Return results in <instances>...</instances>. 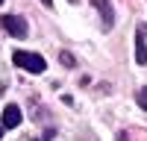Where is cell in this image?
Segmentation results:
<instances>
[{
    "label": "cell",
    "mask_w": 147,
    "mask_h": 141,
    "mask_svg": "<svg viewBox=\"0 0 147 141\" xmlns=\"http://www.w3.org/2000/svg\"><path fill=\"white\" fill-rule=\"evenodd\" d=\"M136 62L144 65L147 62V50H144V38H141V30H138V44H136Z\"/></svg>",
    "instance_id": "obj_5"
},
{
    "label": "cell",
    "mask_w": 147,
    "mask_h": 141,
    "mask_svg": "<svg viewBox=\"0 0 147 141\" xmlns=\"http://www.w3.org/2000/svg\"><path fill=\"white\" fill-rule=\"evenodd\" d=\"M138 106H141V109H147V85L138 91Z\"/></svg>",
    "instance_id": "obj_6"
},
{
    "label": "cell",
    "mask_w": 147,
    "mask_h": 141,
    "mask_svg": "<svg viewBox=\"0 0 147 141\" xmlns=\"http://www.w3.org/2000/svg\"><path fill=\"white\" fill-rule=\"evenodd\" d=\"M0 3H3V0H0Z\"/></svg>",
    "instance_id": "obj_10"
},
{
    "label": "cell",
    "mask_w": 147,
    "mask_h": 141,
    "mask_svg": "<svg viewBox=\"0 0 147 141\" xmlns=\"http://www.w3.org/2000/svg\"><path fill=\"white\" fill-rule=\"evenodd\" d=\"M12 62H15L18 68H24V70H30V74H41V70H47V62H44V56H38V53L18 50L15 56H12Z\"/></svg>",
    "instance_id": "obj_1"
},
{
    "label": "cell",
    "mask_w": 147,
    "mask_h": 141,
    "mask_svg": "<svg viewBox=\"0 0 147 141\" xmlns=\"http://www.w3.org/2000/svg\"><path fill=\"white\" fill-rule=\"evenodd\" d=\"M41 3H44V6H50V3H53V0H41Z\"/></svg>",
    "instance_id": "obj_8"
},
{
    "label": "cell",
    "mask_w": 147,
    "mask_h": 141,
    "mask_svg": "<svg viewBox=\"0 0 147 141\" xmlns=\"http://www.w3.org/2000/svg\"><path fill=\"white\" fill-rule=\"evenodd\" d=\"M0 135H3V126H0Z\"/></svg>",
    "instance_id": "obj_9"
},
{
    "label": "cell",
    "mask_w": 147,
    "mask_h": 141,
    "mask_svg": "<svg viewBox=\"0 0 147 141\" xmlns=\"http://www.w3.org/2000/svg\"><path fill=\"white\" fill-rule=\"evenodd\" d=\"M59 59H62V65H71V68H74V56H71V53H62Z\"/></svg>",
    "instance_id": "obj_7"
},
{
    "label": "cell",
    "mask_w": 147,
    "mask_h": 141,
    "mask_svg": "<svg viewBox=\"0 0 147 141\" xmlns=\"http://www.w3.org/2000/svg\"><path fill=\"white\" fill-rule=\"evenodd\" d=\"M18 124H21V109H18V106H6V109H3V126L12 129Z\"/></svg>",
    "instance_id": "obj_4"
},
{
    "label": "cell",
    "mask_w": 147,
    "mask_h": 141,
    "mask_svg": "<svg viewBox=\"0 0 147 141\" xmlns=\"http://www.w3.org/2000/svg\"><path fill=\"white\" fill-rule=\"evenodd\" d=\"M91 6L100 12V18H103V30H112V23H115V12H112V3L109 0H91Z\"/></svg>",
    "instance_id": "obj_3"
},
{
    "label": "cell",
    "mask_w": 147,
    "mask_h": 141,
    "mask_svg": "<svg viewBox=\"0 0 147 141\" xmlns=\"http://www.w3.org/2000/svg\"><path fill=\"white\" fill-rule=\"evenodd\" d=\"M0 23H3V30L9 35H15V38H24V35H27V23H24V18H18V15H3Z\"/></svg>",
    "instance_id": "obj_2"
}]
</instances>
